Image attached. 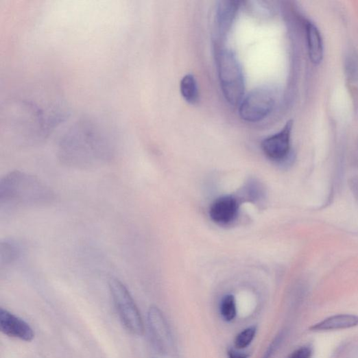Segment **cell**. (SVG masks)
Here are the masks:
<instances>
[{
	"label": "cell",
	"instance_id": "cell-22",
	"mask_svg": "<svg viewBox=\"0 0 358 358\" xmlns=\"http://www.w3.org/2000/svg\"><path fill=\"white\" fill-rule=\"evenodd\" d=\"M281 340V337L276 338V341H274L273 342L272 345L268 349L267 352L266 353L265 357L264 358H270L271 357V355L274 352V348L278 346Z\"/></svg>",
	"mask_w": 358,
	"mask_h": 358
},
{
	"label": "cell",
	"instance_id": "cell-13",
	"mask_svg": "<svg viewBox=\"0 0 358 358\" xmlns=\"http://www.w3.org/2000/svg\"><path fill=\"white\" fill-rule=\"evenodd\" d=\"M239 9V3L235 1H222L217 11V23L222 36L226 34L230 28Z\"/></svg>",
	"mask_w": 358,
	"mask_h": 358
},
{
	"label": "cell",
	"instance_id": "cell-7",
	"mask_svg": "<svg viewBox=\"0 0 358 358\" xmlns=\"http://www.w3.org/2000/svg\"><path fill=\"white\" fill-rule=\"evenodd\" d=\"M293 127V121H289L280 132L265 138L262 141L261 148L266 156L278 162H283L289 158L291 152Z\"/></svg>",
	"mask_w": 358,
	"mask_h": 358
},
{
	"label": "cell",
	"instance_id": "cell-10",
	"mask_svg": "<svg viewBox=\"0 0 358 358\" xmlns=\"http://www.w3.org/2000/svg\"><path fill=\"white\" fill-rule=\"evenodd\" d=\"M238 211L237 200L228 195L215 200L210 207L209 215L214 222L219 224H228L236 219Z\"/></svg>",
	"mask_w": 358,
	"mask_h": 358
},
{
	"label": "cell",
	"instance_id": "cell-12",
	"mask_svg": "<svg viewBox=\"0 0 358 358\" xmlns=\"http://www.w3.org/2000/svg\"><path fill=\"white\" fill-rule=\"evenodd\" d=\"M305 29L309 58L313 63L319 64L324 58L323 38L318 27L312 22L305 21Z\"/></svg>",
	"mask_w": 358,
	"mask_h": 358
},
{
	"label": "cell",
	"instance_id": "cell-18",
	"mask_svg": "<svg viewBox=\"0 0 358 358\" xmlns=\"http://www.w3.org/2000/svg\"><path fill=\"white\" fill-rule=\"evenodd\" d=\"M256 329L254 327L248 328L239 334L235 339V346L242 349L247 347L253 341Z\"/></svg>",
	"mask_w": 358,
	"mask_h": 358
},
{
	"label": "cell",
	"instance_id": "cell-20",
	"mask_svg": "<svg viewBox=\"0 0 358 358\" xmlns=\"http://www.w3.org/2000/svg\"><path fill=\"white\" fill-rule=\"evenodd\" d=\"M349 184L353 195L358 202V175L351 178Z\"/></svg>",
	"mask_w": 358,
	"mask_h": 358
},
{
	"label": "cell",
	"instance_id": "cell-6",
	"mask_svg": "<svg viewBox=\"0 0 358 358\" xmlns=\"http://www.w3.org/2000/svg\"><path fill=\"white\" fill-rule=\"evenodd\" d=\"M275 104V97L270 89H256L245 97L240 103L239 115L246 122L257 123L264 120L272 113Z\"/></svg>",
	"mask_w": 358,
	"mask_h": 358
},
{
	"label": "cell",
	"instance_id": "cell-21",
	"mask_svg": "<svg viewBox=\"0 0 358 358\" xmlns=\"http://www.w3.org/2000/svg\"><path fill=\"white\" fill-rule=\"evenodd\" d=\"M229 358H248V355L245 353H239L234 350L228 351Z\"/></svg>",
	"mask_w": 358,
	"mask_h": 358
},
{
	"label": "cell",
	"instance_id": "cell-15",
	"mask_svg": "<svg viewBox=\"0 0 358 358\" xmlns=\"http://www.w3.org/2000/svg\"><path fill=\"white\" fill-rule=\"evenodd\" d=\"M180 89L183 97L187 102L191 104H195L198 102L199 91L198 83L193 75L189 74L182 79Z\"/></svg>",
	"mask_w": 358,
	"mask_h": 358
},
{
	"label": "cell",
	"instance_id": "cell-11",
	"mask_svg": "<svg viewBox=\"0 0 358 358\" xmlns=\"http://www.w3.org/2000/svg\"><path fill=\"white\" fill-rule=\"evenodd\" d=\"M358 326V316L352 314H339L319 322L310 328L311 331L321 332L348 329Z\"/></svg>",
	"mask_w": 358,
	"mask_h": 358
},
{
	"label": "cell",
	"instance_id": "cell-14",
	"mask_svg": "<svg viewBox=\"0 0 358 358\" xmlns=\"http://www.w3.org/2000/svg\"><path fill=\"white\" fill-rule=\"evenodd\" d=\"M21 247L14 240L8 239L0 243V267L3 269L14 263L21 256Z\"/></svg>",
	"mask_w": 358,
	"mask_h": 358
},
{
	"label": "cell",
	"instance_id": "cell-1",
	"mask_svg": "<svg viewBox=\"0 0 358 358\" xmlns=\"http://www.w3.org/2000/svg\"><path fill=\"white\" fill-rule=\"evenodd\" d=\"M112 156L108 139L93 123L86 121L71 128L61 139L58 147L60 162L77 169L102 165Z\"/></svg>",
	"mask_w": 358,
	"mask_h": 358
},
{
	"label": "cell",
	"instance_id": "cell-2",
	"mask_svg": "<svg viewBox=\"0 0 358 358\" xmlns=\"http://www.w3.org/2000/svg\"><path fill=\"white\" fill-rule=\"evenodd\" d=\"M54 199V193L48 186L38 177L25 172L12 171L0 181L1 210L45 206Z\"/></svg>",
	"mask_w": 358,
	"mask_h": 358
},
{
	"label": "cell",
	"instance_id": "cell-5",
	"mask_svg": "<svg viewBox=\"0 0 358 358\" xmlns=\"http://www.w3.org/2000/svg\"><path fill=\"white\" fill-rule=\"evenodd\" d=\"M110 290L124 327L131 334L141 336L144 334V324L138 307L125 285L117 278H112Z\"/></svg>",
	"mask_w": 358,
	"mask_h": 358
},
{
	"label": "cell",
	"instance_id": "cell-8",
	"mask_svg": "<svg viewBox=\"0 0 358 358\" xmlns=\"http://www.w3.org/2000/svg\"><path fill=\"white\" fill-rule=\"evenodd\" d=\"M0 330L8 337L25 342L34 338L32 329L25 321L3 308L0 309Z\"/></svg>",
	"mask_w": 358,
	"mask_h": 358
},
{
	"label": "cell",
	"instance_id": "cell-19",
	"mask_svg": "<svg viewBox=\"0 0 358 358\" xmlns=\"http://www.w3.org/2000/svg\"><path fill=\"white\" fill-rule=\"evenodd\" d=\"M313 354V349L311 347L307 346H303L291 355L289 358H311Z\"/></svg>",
	"mask_w": 358,
	"mask_h": 358
},
{
	"label": "cell",
	"instance_id": "cell-17",
	"mask_svg": "<svg viewBox=\"0 0 358 358\" xmlns=\"http://www.w3.org/2000/svg\"><path fill=\"white\" fill-rule=\"evenodd\" d=\"M221 312L224 318L227 321H231L235 318L237 309L233 296L228 295L224 297L221 305Z\"/></svg>",
	"mask_w": 358,
	"mask_h": 358
},
{
	"label": "cell",
	"instance_id": "cell-9",
	"mask_svg": "<svg viewBox=\"0 0 358 358\" xmlns=\"http://www.w3.org/2000/svg\"><path fill=\"white\" fill-rule=\"evenodd\" d=\"M151 337L156 350L165 353L170 344V334L166 320L157 307H152L148 313Z\"/></svg>",
	"mask_w": 358,
	"mask_h": 358
},
{
	"label": "cell",
	"instance_id": "cell-4",
	"mask_svg": "<svg viewBox=\"0 0 358 358\" xmlns=\"http://www.w3.org/2000/svg\"><path fill=\"white\" fill-rule=\"evenodd\" d=\"M221 88L226 99L232 105L240 104L245 92L242 67L230 50L222 49L217 56Z\"/></svg>",
	"mask_w": 358,
	"mask_h": 358
},
{
	"label": "cell",
	"instance_id": "cell-3",
	"mask_svg": "<svg viewBox=\"0 0 358 358\" xmlns=\"http://www.w3.org/2000/svg\"><path fill=\"white\" fill-rule=\"evenodd\" d=\"M3 115L6 132H10L23 145L38 144L47 134L43 112L29 102H12L7 104Z\"/></svg>",
	"mask_w": 358,
	"mask_h": 358
},
{
	"label": "cell",
	"instance_id": "cell-16",
	"mask_svg": "<svg viewBox=\"0 0 358 358\" xmlns=\"http://www.w3.org/2000/svg\"><path fill=\"white\" fill-rule=\"evenodd\" d=\"M346 74L352 82L358 80V56L353 52L348 54L345 60Z\"/></svg>",
	"mask_w": 358,
	"mask_h": 358
}]
</instances>
